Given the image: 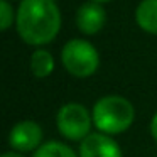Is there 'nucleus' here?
<instances>
[{
    "label": "nucleus",
    "mask_w": 157,
    "mask_h": 157,
    "mask_svg": "<svg viewBox=\"0 0 157 157\" xmlns=\"http://www.w3.org/2000/svg\"><path fill=\"white\" fill-rule=\"evenodd\" d=\"M15 27L24 42L42 46L54 41L61 29V14L54 0H22L15 14Z\"/></svg>",
    "instance_id": "nucleus-1"
},
{
    "label": "nucleus",
    "mask_w": 157,
    "mask_h": 157,
    "mask_svg": "<svg viewBox=\"0 0 157 157\" xmlns=\"http://www.w3.org/2000/svg\"><path fill=\"white\" fill-rule=\"evenodd\" d=\"M91 115L96 130L112 137L127 132L132 127L135 120V108L125 96L106 95L95 101Z\"/></svg>",
    "instance_id": "nucleus-2"
},
{
    "label": "nucleus",
    "mask_w": 157,
    "mask_h": 157,
    "mask_svg": "<svg viewBox=\"0 0 157 157\" xmlns=\"http://www.w3.org/2000/svg\"><path fill=\"white\" fill-rule=\"evenodd\" d=\"M61 63L69 75L76 78H88L98 69L100 54L91 42L85 39H71L63 46Z\"/></svg>",
    "instance_id": "nucleus-3"
},
{
    "label": "nucleus",
    "mask_w": 157,
    "mask_h": 157,
    "mask_svg": "<svg viewBox=\"0 0 157 157\" xmlns=\"http://www.w3.org/2000/svg\"><path fill=\"white\" fill-rule=\"evenodd\" d=\"M56 125L64 139L81 144L91 133L93 115L81 103H66L56 113Z\"/></svg>",
    "instance_id": "nucleus-4"
},
{
    "label": "nucleus",
    "mask_w": 157,
    "mask_h": 157,
    "mask_svg": "<svg viewBox=\"0 0 157 157\" xmlns=\"http://www.w3.org/2000/svg\"><path fill=\"white\" fill-rule=\"evenodd\" d=\"M42 132L41 125L34 120H21L9 132V145L15 152H32L34 154L42 145Z\"/></svg>",
    "instance_id": "nucleus-5"
},
{
    "label": "nucleus",
    "mask_w": 157,
    "mask_h": 157,
    "mask_svg": "<svg viewBox=\"0 0 157 157\" xmlns=\"http://www.w3.org/2000/svg\"><path fill=\"white\" fill-rule=\"evenodd\" d=\"M79 157H123L118 142L101 132H91L78 150Z\"/></svg>",
    "instance_id": "nucleus-6"
},
{
    "label": "nucleus",
    "mask_w": 157,
    "mask_h": 157,
    "mask_svg": "<svg viewBox=\"0 0 157 157\" xmlns=\"http://www.w3.org/2000/svg\"><path fill=\"white\" fill-rule=\"evenodd\" d=\"M106 22V12L101 4L96 2H86L76 10V27L83 34H96L103 29Z\"/></svg>",
    "instance_id": "nucleus-7"
},
{
    "label": "nucleus",
    "mask_w": 157,
    "mask_h": 157,
    "mask_svg": "<svg viewBox=\"0 0 157 157\" xmlns=\"http://www.w3.org/2000/svg\"><path fill=\"white\" fill-rule=\"evenodd\" d=\"M135 21L142 31L157 34V0H142L135 10Z\"/></svg>",
    "instance_id": "nucleus-8"
},
{
    "label": "nucleus",
    "mask_w": 157,
    "mask_h": 157,
    "mask_svg": "<svg viewBox=\"0 0 157 157\" xmlns=\"http://www.w3.org/2000/svg\"><path fill=\"white\" fill-rule=\"evenodd\" d=\"M31 71L36 78H48L54 71V58L46 49H36L31 56Z\"/></svg>",
    "instance_id": "nucleus-9"
},
{
    "label": "nucleus",
    "mask_w": 157,
    "mask_h": 157,
    "mask_svg": "<svg viewBox=\"0 0 157 157\" xmlns=\"http://www.w3.org/2000/svg\"><path fill=\"white\" fill-rule=\"evenodd\" d=\"M32 157H79L69 145L58 140H51V142H44L34 154Z\"/></svg>",
    "instance_id": "nucleus-10"
},
{
    "label": "nucleus",
    "mask_w": 157,
    "mask_h": 157,
    "mask_svg": "<svg viewBox=\"0 0 157 157\" xmlns=\"http://www.w3.org/2000/svg\"><path fill=\"white\" fill-rule=\"evenodd\" d=\"M14 24V9L9 0H0V29L7 31Z\"/></svg>",
    "instance_id": "nucleus-11"
},
{
    "label": "nucleus",
    "mask_w": 157,
    "mask_h": 157,
    "mask_svg": "<svg viewBox=\"0 0 157 157\" xmlns=\"http://www.w3.org/2000/svg\"><path fill=\"white\" fill-rule=\"evenodd\" d=\"M149 128H150V135H152V139L157 142V112L154 113L152 120H150V125H149Z\"/></svg>",
    "instance_id": "nucleus-12"
},
{
    "label": "nucleus",
    "mask_w": 157,
    "mask_h": 157,
    "mask_svg": "<svg viewBox=\"0 0 157 157\" xmlns=\"http://www.w3.org/2000/svg\"><path fill=\"white\" fill-rule=\"evenodd\" d=\"M2 157H25L24 154H21V152H5V154H2Z\"/></svg>",
    "instance_id": "nucleus-13"
},
{
    "label": "nucleus",
    "mask_w": 157,
    "mask_h": 157,
    "mask_svg": "<svg viewBox=\"0 0 157 157\" xmlns=\"http://www.w3.org/2000/svg\"><path fill=\"white\" fill-rule=\"evenodd\" d=\"M91 2H96V4H103V2H110V0H91Z\"/></svg>",
    "instance_id": "nucleus-14"
}]
</instances>
